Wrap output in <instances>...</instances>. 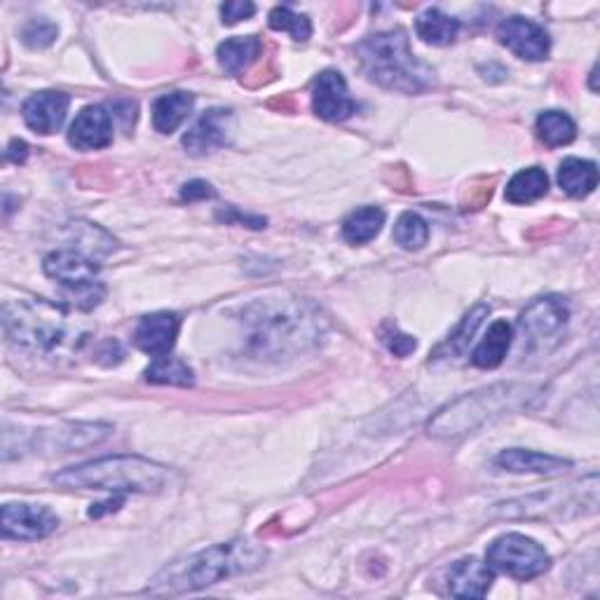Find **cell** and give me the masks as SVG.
<instances>
[{"mask_svg": "<svg viewBox=\"0 0 600 600\" xmlns=\"http://www.w3.org/2000/svg\"><path fill=\"white\" fill-rule=\"evenodd\" d=\"M249 348L261 354L282 360L291 352H303L317 343L321 336L319 313L310 303L291 301H258L245 313Z\"/></svg>", "mask_w": 600, "mask_h": 600, "instance_id": "cell-1", "label": "cell"}, {"mask_svg": "<svg viewBox=\"0 0 600 600\" xmlns=\"http://www.w3.org/2000/svg\"><path fill=\"white\" fill-rule=\"evenodd\" d=\"M52 483L61 485V489L151 495L169 489L172 472L165 464L145 458L113 456L63 469V472L52 477Z\"/></svg>", "mask_w": 600, "mask_h": 600, "instance_id": "cell-2", "label": "cell"}, {"mask_svg": "<svg viewBox=\"0 0 600 600\" xmlns=\"http://www.w3.org/2000/svg\"><path fill=\"white\" fill-rule=\"evenodd\" d=\"M263 551H258L249 542H228L212 549H204L200 554L188 556L181 563L165 567L157 577L151 593H186L212 587L223 577H233L237 573L254 570L261 565Z\"/></svg>", "mask_w": 600, "mask_h": 600, "instance_id": "cell-3", "label": "cell"}, {"mask_svg": "<svg viewBox=\"0 0 600 600\" xmlns=\"http://www.w3.org/2000/svg\"><path fill=\"white\" fill-rule=\"evenodd\" d=\"M366 75L387 90L420 94L434 85V71L420 61L403 31L370 36L356 47Z\"/></svg>", "mask_w": 600, "mask_h": 600, "instance_id": "cell-4", "label": "cell"}, {"mask_svg": "<svg viewBox=\"0 0 600 600\" xmlns=\"http://www.w3.org/2000/svg\"><path fill=\"white\" fill-rule=\"evenodd\" d=\"M540 395V387L534 385H518V383H502L479 389L458 401L448 403L444 411L430 420L427 432L439 439H456L467 432H474L481 425L491 423L493 417L507 413L511 409H521L530 399Z\"/></svg>", "mask_w": 600, "mask_h": 600, "instance_id": "cell-5", "label": "cell"}, {"mask_svg": "<svg viewBox=\"0 0 600 600\" xmlns=\"http://www.w3.org/2000/svg\"><path fill=\"white\" fill-rule=\"evenodd\" d=\"M3 329L14 345L34 352H52L69 343L71 321L67 307L43 298H22L5 303Z\"/></svg>", "mask_w": 600, "mask_h": 600, "instance_id": "cell-6", "label": "cell"}, {"mask_svg": "<svg viewBox=\"0 0 600 600\" xmlns=\"http://www.w3.org/2000/svg\"><path fill=\"white\" fill-rule=\"evenodd\" d=\"M489 565L514 579H532L549 570L551 558L546 551L526 534L509 532L489 546Z\"/></svg>", "mask_w": 600, "mask_h": 600, "instance_id": "cell-7", "label": "cell"}, {"mask_svg": "<svg viewBox=\"0 0 600 600\" xmlns=\"http://www.w3.org/2000/svg\"><path fill=\"white\" fill-rule=\"evenodd\" d=\"M567 317L570 313H567V305L561 298L549 296L530 303L521 315V321H518L526 336L528 352L542 354L554 350L561 343Z\"/></svg>", "mask_w": 600, "mask_h": 600, "instance_id": "cell-8", "label": "cell"}, {"mask_svg": "<svg viewBox=\"0 0 600 600\" xmlns=\"http://www.w3.org/2000/svg\"><path fill=\"white\" fill-rule=\"evenodd\" d=\"M43 270L50 280L71 289L73 294H80V291L96 286L94 280L99 274V263L80 249H61L45 258Z\"/></svg>", "mask_w": 600, "mask_h": 600, "instance_id": "cell-9", "label": "cell"}, {"mask_svg": "<svg viewBox=\"0 0 600 600\" xmlns=\"http://www.w3.org/2000/svg\"><path fill=\"white\" fill-rule=\"evenodd\" d=\"M0 523L5 538L36 542L57 530L59 518L43 505H5Z\"/></svg>", "mask_w": 600, "mask_h": 600, "instance_id": "cell-10", "label": "cell"}, {"mask_svg": "<svg viewBox=\"0 0 600 600\" xmlns=\"http://www.w3.org/2000/svg\"><path fill=\"white\" fill-rule=\"evenodd\" d=\"M233 139V113L225 108H212L202 113V118L195 122L186 137L184 145L186 151L195 157L212 155L221 151L223 145H228Z\"/></svg>", "mask_w": 600, "mask_h": 600, "instance_id": "cell-11", "label": "cell"}, {"mask_svg": "<svg viewBox=\"0 0 600 600\" xmlns=\"http://www.w3.org/2000/svg\"><path fill=\"white\" fill-rule=\"evenodd\" d=\"M313 110L321 120L343 122L356 113L345 78L338 71H321L313 85Z\"/></svg>", "mask_w": 600, "mask_h": 600, "instance_id": "cell-12", "label": "cell"}, {"mask_svg": "<svg viewBox=\"0 0 600 600\" xmlns=\"http://www.w3.org/2000/svg\"><path fill=\"white\" fill-rule=\"evenodd\" d=\"M497 40L526 61H542L549 57L551 40L546 31L530 20L509 17L497 26Z\"/></svg>", "mask_w": 600, "mask_h": 600, "instance_id": "cell-13", "label": "cell"}, {"mask_svg": "<svg viewBox=\"0 0 600 600\" xmlns=\"http://www.w3.org/2000/svg\"><path fill=\"white\" fill-rule=\"evenodd\" d=\"M113 141V116L106 106H87L69 129V143L78 151H99Z\"/></svg>", "mask_w": 600, "mask_h": 600, "instance_id": "cell-14", "label": "cell"}, {"mask_svg": "<svg viewBox=\"0 0 600 600\" xmlns=\"http://www.w3.org/2000/svg\"><path fill=\"white\" fill-rule=\"evenodd\" d=\"M69 106H71L69 94L47 90V92L28 96L22 108V116H24V122L34 129L36 134H55L63 125V120H67Z\"/></svg>", "mask_w": 600, "mask_h": 600, "instance_id": "cell-15", "label": "cell"}, {"mask_svg": "<svg viewBox=\"0 0 600 600\" xmlns=\"http://www.w3.org/2000/svg\"><path fill=\"white\" fill-rule=\"evenodd\" d=\"M181 319L176 313H155L143 317L134 331V343L151 356H165L174 350Z\"/></svg>", "mask_w": 600, "mask_h": 600, "instance_id": "cell-16", "label": "cell"}, {"mask_svg": "<svg viewBox=\"0 0 600 600\" xmlns=\"http://www.w3.org/2000/svg\"><path fill=\"white\" fill-rule=\"evenodd\" d=\"M495 575L489 563L479 558H462L452 563L448 573V591L456 598H483L493 587Z\"/></svg>", "mask_w": 600, "mask_h": 600, "instance_id": "cell-17", "label": "cell"}, {"mask_svg": "<svg viewBox=\"0 0 600 600\" xmlns=\"http://www.w3.org/2000/svg\"><path fill=\"white\" fill-rule=\"evenodd\" d=\"M495 464L511 474H540V477H558L573 467L563 458L542 456V452L523 450V448L502 450L495 458Z\"/></svg>", "mask_w": 600, "mask_h": 600, "instance_id": "cell-18", "label": "cell"}, {"mask_svg": "<svg viewBox=\"0 0 600 600\" xmlns=\"http://www.w3.org/2000/svg\"><path fill=\"white\" fill-rule=\"evenodd\" d=\"M511 343H514L511 323L507 319L493 321V327L483 336L481 345L472 354V364L477 368H497L502 362H505Z\"/></svg>", "mask_w": 600, "mask_h": 600, "instance_id": "cell-19", "label": "cell"}, {"mask_svg": "<svg viewBox=\"0 0 600 600\" xmlns=\"http://www.w3.org/2000/svg\"><path fill=\"white\" fill-rule=\"evenodd\" d=\"M195 106V96L190 92L162 94L153 104V127L160 134H172L186 122Z\"/></svg>", "mask_w": 600, "mask_h": 600, "instance_id": "cell-20", "label": "cell"}, {"mask_svg": "<svg viewBox=\"0 0 600 600\" xmlns=\"http://www.w3.org/2000/svg\"><path fill=\"white\" fill-rule=\"evenodd\" d=\"M261 38L256 36H237V38H228L225 43L219 45L216 57L223 71H228L233 75L247 71L251 63L261 57Z\"/></svg>", "mask_w": 600, "mask_h": 600, "instance_id": "cell-21", "label": "cell"}, {"mask_svg": "<svg viewBox=\"0 0 600 600\" xmlns=\"http://www.w3.org/2000/svg\"><path fill=\"white\" fill-rule=\"evenodd\" d=\"M558 184L570 198H587L598 186V167L589 160L567 157L558 167Z\"/></svg>", "mask_w": 600, "mask_h": 600, "instance_id": "cell-22", "label": "cell"}, {"mask_svg": "<svg viewBox=\"0 0 600 600\" xmlns=\"http://www.w3.org/2000/svg\"><path fill=\"white\" fill-rule=\"evenodd\" d=\"M489 313H491V307L483 305V303L477 305L474 310H469L464 315V319L460 321V327L456 329V333H452L444 345L436 348L434 360H450V356H452V360H460V356H464L467 350H469V343H472L474 333L479 331L483 319L489 317Z\"/></svg>", "mask_w": 600, "mask_h": 600, "instance_id": "cell-23", "label": "cell"}, {"mask_svg": "<svg viewBox=\"0 0 600 600\" xmlns=\"http://www.w3.org/2000/svg\"><path fill=\"white\" fill-rule=\"evenodd\" d=\"M415 34L420 40L427 45L444 47V45L456 43L458 34H460V22L448 17L446 12L432 8V10H425L415 20Z\"/></svg>", "mask_w": 600, "mask_h": 600, "instance_id": "cell-24", "label": "cell"}, {"mask_svg": "<svg viewBox=\"0 0 600 600\" xmlns=\"http://www.w3.org/2000/svg\"><path fill=\"white\" fill-rule=\"evenodd\" d=\"M549 190V176L542 167H528L518 172L507 184L505 198L511 204H530L544 198Z\"/></svg>", "mask_w": 600, "mask_h": 600, "instance_id": "cell-25", "label": "cell"}, {"mask_svg": "<svg viewBox=\"0 0 600 600\" xmlns=\"http://www.w3.org/2000/svg\"><path fill=\"white\" fill-rule=\"evenodd\" d=\"M385 225V212L380 207H362L343 221V237L350 245H366Z\"/></svg>", "mask_w": 600, "mask_h": 600, "instance_id": "cell-26", "label": "cell"}, {"mask_svg": "<svg viewBox=\"0 0 600 600\" xmlns=\"http://www.w3.org/2000/svg\"><path fill=\"white\" fill-rule=\"evenodd\" d=\"M534 129H538V137L542 139L544 145H549V149H558V145L573 143L577 137L575 120L563 110L540 113L538 122H534Z\"/></svg>", "mask_w": 600, "mask_h": 600, "instance_id": "cell-27", "label": "cell"}, {"mask_svg": "<svg viewBox=\"0 0 600 600\" xmlns=\"http://www.w3.org/2000/svg\"><path fill=\"white\" fill-rule=\"evenodd\" d=\"M145 380L155 385L190 387L195 383V373L184 360L165 354V356H155V362L145 368Z\"/></svg>", "mask_w": 600, "mask_h": 600, "instance_id": "cell-28", "label": "cell"}, {"mask_svg": "<svg viewBox=\"0 0 600 600\" xmlns=\"http://www.w3.org/2000/svg\"><path fill=\"white\" fill-rule=\"evenodd\" d=\"M427 239H430V225L423 216L413 214V212H407L399 216V221L395 225V242L399 247L409 249V251H417L427 245Z\"/></svg>", "mask_w": 600, "mask_h": 600, "instance_id": "cell-29", "label": "cell"}, {"mask_svg": "<svg viewBox=\"0 0 600 600\" xmlns=\"http://www.w3.org/2000/svg\"><path fill=\"white\" fill-rule=\"evenodd\" d=\"M268 24H270V28H274V31H286V34H291V38L298 40V43H305L307 38L313 36V24H310V20H307L305 14L294 12L289 5L274 8V10L270 12Z\"/></svg>", "mask_w": 600, "mask_h": 600, "instance_id": "cell-30", "label": "cell"}, {"mask_svg": "<svg viewBox=\"0 0 600 600\" xmlns=\"http://www.w3.org/2000/svg\"><path fill=\"white\" fill-rule=\"evenodd\" d=\"M59 36L57 24L47 20H31L22 28V43L31 50H43V47H50Z\"/></svg>", "mask_w": 600, "mask_h": 600, "instance_id": "cell-31", "label": "cell"}, {"mask_svg": "<svg viewBox=\"0 0 600 600\" xmlns=\"http://www.w3.org/2000/svg\"><path fill=\"white\" fill-rule=\"evenodd\" d=\"M380 338H383V343L387 345V350L392 354H397V356H409L417 348L415 338L401 333L395 327V323H385L383 331H380Z\"/></svg>", "mask_w": 600, "mask_h": 600, "instance_id": "cell-32", "label": "cell"}, {"mask_svg": "<svg viewBox=\"0 0 600 600\" xmlns=\"http://www.w3.org/2000/svg\"><path fill=\"white\" fill-rule=\"evenodd\" d=\"M256 12V5L254 3H242V0H233V3H225L221 5V17H223V24H237L242 20H249L251 14Z\"/></svg>", "mask_w": 600, "mask_h": 600, "instance_id": "cell-33", "label": "cell"}, {"mask_svg": "<svg viewBox=\"0 0 600 600\" xmlns=\"http://www.w3.org/2000/svg\"><path fill=\"white\" fill-rule=\"evenodd\" d=\"M181 198L188 202L207 200V198H216V190L212 188V184H207V181H190L184 186Z\"/></svg>", "mask_w": 600, "mask_h": 600, "instance_id": "cell-34", "label": "cell"}, {"mask_svg": "<svg viewBox=\"0 0 600 600\" xmlns=\"http://www.w3.org/2000/svg\"><path fill=\"white\" fill-rule=\"evenodd\" d=\"M28 155V145L26 141L22 139H12L10 145H8V160L14 162V165H20V162H24Z\"/></svg>", "mask_w": 600, "mask_h": 600, "instance_id": "cell-35", "label": "cell"}]
</instances>
